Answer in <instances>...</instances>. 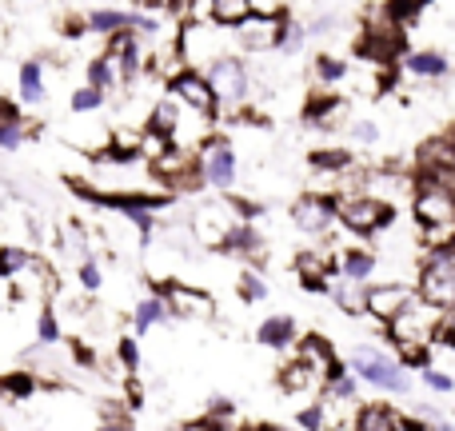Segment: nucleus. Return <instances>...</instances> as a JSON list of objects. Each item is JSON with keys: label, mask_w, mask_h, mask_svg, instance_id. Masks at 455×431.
Listing matches in <instances>:
<instances>
[{"label": "nucleus", "mask_w": 455, "mask_h": 431, "mask_svg": "<svg viewBox=\"0 0 455 431\" xmlns=\"http://www.w3.org/2000/svg\"><path fill=\"white\" fill-rule=\"evenodd\" d=\"M440 323H443V307L419 299V291H416V299L392 323H384V328H387V339L395 344V352L403 355V363L424 371V368H432V339L440 336Z\"/></svg>", "instance_id": "nucleus-1"}, {"label": "nucleus", "mask_w": 455, "mask_h": 431, "mask_svg": "<svg viewBox=\"0 0 455 431\" xmlns=\"http://www.w3.org/2000/svg\"><path fill=\"white\" fill-rule=\"evenodd\" d=\"M411 212H416L419 240L427 248H443V243L455 240V188L419 180V188L411 192Z\"/></svg>", "instance_id": "nucleus-2"}, {"label": "nucleus", "mask_w": 455, "mask_h": 431, "mask_svg": "<svg viewBox=\"0 0 455 431\" xmlns=\"http://www.w3.org/2000/svg\"><path fill=\"white\" fill-rule=\"evenodd\" d=\"M416 280H419L416 283L419 299H427V304H435V307L448 312V307L455 304V248L451 243H443V248H427Z\"/></svg>", "instance_id": "nucleus-3"}, {"label": "nucleus", "mask_w": 455, "mask_h": 431, "mask_svg": "<svg viewBox=\"0 0 455 431\" xmlns=\"http://www.w3.org/2000/svg\"><path fill=\"white\" fill-rule=\"evenodd\" d=\"M336 208H339V224L355 235H376L384 227H392L395 219V208L387 200L371 196V192H344V196H336Z\"/></svg>", "instance_id": "nucleus-4"}, {"label": "nucleus", "mask_w": 455, "mask_h": 431, "mask_svg": "<svg viewBox=\"0 0 455 431\" xmlns=\"http://www.w3.org/2000/svg\"><path fill=\"white\" fill-rule=\"evenodd\" d=\"M347 371H352L355 379H363V384L379 387V392H395V395L411 392V379H408V371H403V363H395L384 347H360V352L352 355V363H347Z\"/></svg>", "instance_id": "nucleus-5"}, {"label": "nucleus", "mask_w": 455, "mask_h": 431, "mask_svg": "<svg viewBox=\"0 0 455 431\" xmlns=\"http://www.w3.org/2000/svg\"><path fill=\"white\" fill-rule=\"evenodd\" d=\"M232 28H224V24L216 20H188L180 32V56L188 60V68H196V64H212L220 60V56H232L228 52V44H232Z\"/></svg>", "instance_id": "nucleus-6"}, {"label": "nucleus", "mask_w": 455, "mask_h": 431, "mask_svg": "<svg viewBox=\"0 0 455 431\" xmlns=\"http://www.w3.org/2000/svg\"><path fill=\"white\" fill-rule=\"evenodd\" d=\"M204 76H208V84H212L216 100H220L224 108H240L251 92V76H248L240 56H220V60H212L204 68Z\"/></svg>", "instance_id": "nucleus-7"}, {"label": "nucleus", "mask_w": 455, "mask_h": 431, "mask_svg": "<svg viewBox=\"0 0 455 431\" xmlns=\"http://www.w3.org/2000/svg\"><path fill=\"white\" fill-rule=\"evenodd\" d=\"M168 92L176 96V100L184 104V108L200 112V116H216V108H220V100H216L212 84H208V76L200 68H180L168 76Z\"/></svg>", "instance_id": "nucleus-8"}, {"label": "nucleus", "mask_w": 455, "mask_h": 431, "mask_svg": "<svg viewBox=\"0 0 455 431\" xmlns=\"http://www.w3.org/2000/svg\"><path fill=\"white\" fill-rule=\"evenodd\" d=\"M196 160H200V176H204V184H212V188H220V192H232L235 152L224 136H208V140L196 148Z\"/></svg>", "instance_id": "nucleus-9"}, {"label": "nucleus", "mask_w": 455, "mask_h": 431, "mask_svg": "<svg viewBox=\"0 0 455 431\" xmlns=\"http://www.w3.org/2000/svg\"><path fill=\"white\" fill-rule=\"evenodd\" d=\"M291 224L304 235H328L331 227L339 224V208L336 196H323V192H307L291 204Z\"/></svg>", "instance_id": "nucleus-10"}, {"label": "nucleus", "mask_w": 455, "mask_h": 431, "mask_svg": "<svg viewBox=\"0 0 455 431\" xmlns=\"http://www.w3.org/2000/svg\"><path fill=\"white\" fill-rule=\"evenodd\" d=\"M156 296L168 304V315H180V320H208L216 312V299L208 291L192 288L184 280H168L156 288Z\"/></svg>", "instance_id": "nucleus-11"}, {"label": "nucleus", "mask_w": 455, "mask_h": 431, "mask_svg": "<svg viewBox=\"0 0 455 431\" xmlns=\"http://www.w3.org/2000/svg\"><path fill=\"white\" fill-rule=\"evenodd\" d=\"M232 36H235V48H243V52H272L283 40V16L251 12L243 24H235Z\"/></svg>", "instance_id": "nucleus-12"}, {"label": "nucleus", "mask_w": 455, "mask_h": 431, "mask_svg": "<svg viewBox=\"0 0 455 431\" xmlns=\"http://www.w3.org/2000/svg\"><path fill=\"white\" fill-rule=\"evenodd\" d=\"M416 299V288L403 280H384V283H368V299H363V312L379 323H392L403 307Z\"/></svg>", "instance_id": "nucleus-13"}, {"label": "nucleus", "mask_w": 455, "mask_h": 431, "mask_svg": "<svg viewBox=\"0 0 455 431\" xmlns=\"http://www.w3.org/2000/svg\"><path fill=\"white\" fill-rule=\"evenodd\" d=\"M291 264H296L299 283H304L307 291H323V296H328V291H331V280H336V275H339L336 259H331L323 248H299Z\"/></svg>", "instance_id": "nucleus-14"}, {"label": "nucleus", "mask_w": 455, "mask_h": 431, "mask_svg": "<svg viewBox=\"0 0 455 431\" xmlns=\"http://www.w3.org/2000/svg\"><path fill=\"white\" fill-rule=\"evenodd\" d=\"M216 248L224 251V256H240V259H251V264H259L264 259V240H259V232L248 224V219H235L232 227L220 235V243Z\"/></svg>", "instance_id": "nucleus-15"}, {"label": "nucleus", "mask_w": 455, "mask_h": 431, "mask_svg": "<svg viewBox=\"0 0 455 431\" xmlns=\"http://www.w3.org/2000/svg\"><path fill=\"white\" fill-rule=\"evenodd\" d=\"M347 116V104L339 100V96H331V92H312V100H307V112H304V120L312 128H339V120Z\"/></svg>", "instance_id": "nucleus-16"}, {"label": "nucleus", "mask_w": 455, "mask_h": 431, "mask_svg": "<svg viewBox=\"0 0 455 431\" xmlns=\"http://www.w3.org/2000/svg\"><path fill=\"white\" fill-rule=\"evenodd\" d=\"M296 331L299 328H296V320H291V315L275 312V315H267V320L256 328V344L272 347V352H283V347L296 344Z\"/></svg>", "instance_id": "nucleus-17"}, {"label": "nucleus", "mask_w": 455, "mask_h": 431, "mask_svg": "<svg viewBox=\"0 0 455 431\" xmlns=\"http://www.w3.org/2000/svg\"><path fill=\"white\" fill-rule=\"evenodd\" d=\"M323 379H320V371L312 368L307 360H299V355H291L288 363L280 368V387L288 395H304V392H315Z\"/></svg>", "instance_id": "nucleus-18"}, {"label": "nucleus", "mask_w": 455, "mask_h": 431, "mask_svg": "<svg viewBox=\"0 0 455 431\" xmlns=\"http://www.w3.org/2000/svg\"><path fill=\"white\" fill-rule=\"evenodd\" d=\"M376 272H379V256H376V251H368V248H344V251H339V275H344V280L368 283Z\"/></svg>", "instance_id": "nucleus-19"}, {"label": "nucleus", "mask_w": 455, "mask_h": 431, "mask_svg": "<svg viewBox=\"0 0 455 431\" xmlns=\"http://www.w3.org/2000/svg\"><path fill=\"white\" fill-rule=\"evenodd\" d=\"M403 68H408V76H416V80H443L451 72V60L443 52L424 48V52H408V56H403Z\"/></svg>", "instance_id": "nucleus-20"}, {"label": "nucleus", "mask_w": 455, "mask_h": 431, "mask_svg": "<svg viewBox=\"0 0 455 431\" xmlns=\"http://www.w3.org/2000/svg\"><path fill=\"white\" fill-rule=\"evenodd\" d=\"M352 431H400V411L387 403H363L352 416Z\"/></svg>", "instance_id": "nucleus-21"}, {"label": "nucleus", "mask_w": 455, "mask_h": 431, "mask_svg": "<svg viewBox=\"0 0 455 431\" xmlns=\"http://www.w3.org/2000/svg\"><path fill=\"white\" fill-rule=\"evenodd\" d=\"M251 12H256V4H251V0H208V20L224 24V28L243 24Z\"/></svg>", "instance_id": "nucleus-22"}, {"label": "nucleus", "mask_w": 455, "mask_h": 431, "mask_svg": "<svg viewBox=\"0 0 455 431\" xmlns=\"http://www.w3.org/2000/svg\"><path fill=\"white\" fill-rule=\"evenodd\" d=\"M16 88H20V100L24 104H40V100H44V64H40V60H24L20 64V76H16Z\"/></svg>", "instance_id": "nucleus-23"}, {"label": "nucleus", "mask_w": 455, "mask_h": 431, "mask_svg": "<svg viewBox=\"0 0 455 431\" xmlns=\"http://www.w3.org/2000/svg\"><path fill=\"white\" fill-rule=\"evenodd\" d=\"M164 320H168V304H164L160 296H148V299H140V304L132 307V328H136V336H144V331L160 328Z\"/></svg>", "instance_id": "nucleus-24"}, {"label": "nucleus", "mask_w": 455, "mask_h": 431, "mask_svg": "<svg viewBox=\"0 0 455 431\" xmlns=\"http://www.w3.org/2000/svg\"><path fill=\"white\" fill-rule=\"evenodd\" d=\"M331 299H336L344 312H363V299H368V283H355V280H344V275H336L331 280V291H328Z\"/></svg>", "instance_id": "nucleus-25"}, {"label": "nucleus", "mask_w": 455, "mask_h": 431, "mask_svg": "<svg viewBox=\"0 0 455 431\" xmlns=\"http://www.w3.org/2000/svg\"><path fill=\"white\" fill-rule=\"evenodd\" d=\"M307 160H312L315 172H331V176H347L355 164V156L347 148H315Z\"/></svg>", "instance_id": "nucleus-26"}, {"label": "nucleus", "mask_w": 455, "mask_h": 431, "mask_svg": "<svg viewBox=\"0 0 455 431\" xmlns=\"http://www.w3.org/2000/svg\"><path fill=\"white\" fill-rule=\"evenodd\" d=\"M299 360H307V363H312V368L315 371H320V379L323 376H328V368H336V355H331V347H328V339H320V336H307L304 339V344H299Z\"/></svg>", "instance_id": "nucleus-27"}, {"label": "nucleus", "mask_w": 455, "mask_h": 431, "mask_svg": "<svg viewBox=\"0 0 455 431\" xmlns=\"http://www.w3.org/2000/svg\"><path fill=\"white\" fill-rule=\"evenodd\" d=\"M128 24H132V16L120 12V8H96V12L88 16V32H100V36H116Z\"/></svg>", "instance_id": "nucleus-28"}, {"label": "nucleus", "mask_w": 455, "mask_h": 431, "mask_svg": "<svg viewBox=\"0 0 455 431\" xmlns=\"http://www.w3.org/2000/svg\"><path fill=\"white\" fill-rule=\"evenodd\" d=\"M120 80H124V76H120V68L108 60V56H92V60H88V84L100 88L104 96H108L112 88L120 84Z\"/></svg>", "instance_id": "nucleus-29"}, {"label": "nucleus", "mask_w": 455, "mask_h": 431, "mask_svg": "<svg viewBox=\"0 0 455 431\" xmlns=\"http://www.w3.org/2000/svg\"><path fill=\"white\" fill-rule=\"evenodd\" d=\"M32 136H36V128H32L24 116L0 120V148H4V152H16L24 140H32Z\"/></svg>", "instance_id": "nucleus-30"}, {"label": "nucleus", "mask_w": 455, "mask_h": 431, "mask_svg": "<svg viewBox=\"0 0 455 431\" xmlns=\"http://www.w3.org/2000/svg\"><path fill=\"white\" fill-rule=\"evenodd\" d=\"M312 72H315V80H320V84H339V80H347V64L339 60V56H331V52H320L312 60Z\"/></svg>", "instance_id": "nucleus-31"}, {"label": "nucleus", "mask_w": 455, "mask_h": 431, "mask_svg": "<svg viewBox=\"0 0 455 431\" xmlns=\"http://www.w3.org/2000/svg\"><path fill=\"white\" fill-rule=\"evenodd\" d=\"M100 431H136L132 427V411H128L124 403H116V400L100 403Z\"/></svg>", "instance_id": "nucleus-32"}, {"label": "nucleus", "mask_w": 455, "mask_h": 431, "mask_svg": "<svg viewBox=\"0 0 455 431\" xmlns=\"http://www.w3.org/2000/svg\"><path fill=\"white\" fill-rule=\"evenodd\" d=\"M28 264H32V256L24 248H12V243L0 248V280H12V275L28 272Z\"/></svg>", "instance_id": "nucleus-33"}, {"label": "nucleus", "mask_w": 455, "mask_h": 431, "mask_svg": "<svg viewBox=\"0 0 455 431\" xmlns=\"http://www.w3.org/2000/svg\"><path fill=\"white\" fill-rule=\"evenodd\" d=\"M104 100H108V96L100 92V88H92V84H84V88H76V92H72V112H76V116H88V112H100L104 108Z\"/></svg>", "instance_id": "nucleus-34"}, {"label": "nucleus", "mask_w": 455, "mask_h": 431, "mask_svg": "<svg viewBox=\"0 0 455 431\" xmlns=\"http://www.w3.org/2000/svg\"><path fill=\"white\" fill-rule=\"evenodd\" d=\"M32 392H36V376H28V371H12V376L0 379V395H12V400H28Z\"/></svg>", "instance_id": "nucleus-35"}, {"label": "nucleus", "mask_w": 455, "mask_h": 431, "mask_svg": "<svg viewBox=\"0 0 455 431\" xmlns=\"http://www.w3.org/2000/svg\"><path fill=\"white\" fill-rule=\"evenodd\" d=\"M240 296L248 299V304H259V299H267V283H264V275H259L256 267H248V272L240 275Z\"/></svg>", "instance_id": "nucleus-36"}, {"label": "nucleus", "mask_w": 455, "mask_h": 431, "mask_svg": "<svg viewBox=\"0 0 455 431\" xmlns=\"http://www.w3.org/2000/svg\"><path fill=\"white\" fill-rule=\"evenodd\" d=\"M116 360H120V368H124V376H136V368H140V347H136L132 336H124L116 344Z\"/></svg>", "instance_id": "nucleus-37"}, {"label": "nucleus", "mask_w": 455, "mask_h": 431, "mask_svg": "<svg viewBox=\"0 0 455 431\" xmlns=\"http://www.w3.org/2000/svg\"><path fill=\"white\" fill-rule=\"evenodd\" d=\"M36 344H60V323H56V315L48 307L36 315Z\"/></svg>", "instance_id": "nucleus-38"}, {"label": "nucleus", "mask_w": 455, "mask_h": 431, "mask_svg": "<svg viewBox=\"0 0 455 431\" xmlns=\"http://www.w3.org/2000/svg\"><path fill=\"white\" fill-rule=\"evenodd\" d=\"M100 283H104L100 264H96V259H84V264H80V288H84V291H100Z\"/></svg>", "instance_id": "nucleus-39"}, {"label": "nucleus", "mask_w": 455, "mask_h": 431, "mask_svg": "<svg viewBox=\"0 0 455 431\" xmlns=\"http://www.w3.org/2000/svg\"><path fill=\"white\" fill-rule=\"evenodd\" d=\"M307 40V28L304 24H296V20H283V40H280V48H288V52H296L299 44Z\"/></svg>", "instance_id": "nucleus-40"}, {"label": "nucleus", "mask_w": 455, "mask_h": 431, "mask_svg": "<svg viewBox=\"0 0 455 431\" xmlns=\"http://www.w3.org/2000/svg\"><path fill=\"white\" fill-rule=\"evenodd\" d=\"M419 379H424L432 392H451V387H455V379L448 376V371H440V368H424V371H419Z\"/></svg>", "instance_id": "nucleus-41"}, {"label": "nucleus", "mask_w": 455, "mask_h": 431, "mask_svg": "<svg viewBox=\"0 0 455 431\" xmlns=\"http://www.w3.org/2000/svg\"><path fill=\"white\" fill-rule=\"evenodd\" d=\"M296 424L304 427V431H328V427H323V408H320V403H312V408L299 411Z\"/></svg>", "instance_id": "nucleus-42"}, {"label": "nucleus", "mask_w": 455, "mask_h": 431, "mask_svg": "<svg viewBox=\"0 0 455 431\" xmlns=\"http://www.w3.org/2000/svg\"><path fill=\"white\" fill-rule=\"evenodd\" d=\"M352 136H355L360 144H376V140H379V128L371 124V120H355V124H352Z\"/></svg>", "instance_id": "nucleus-43"}, {"label": "nucleus", "mask_w": 455, "mask_h": 431, "mask_svg": "<svg viewBox=\"0 0 455 431\" xmlns=\"http://www.w3.org/2000/svg\"><path fill=\"white\" fill-rule=\"evenodd\" d=\"M440 339L448 347H455V304L448 307V312H443V323H440Z\"/></svg>", "instance_id": "nucleus-44"}, {"label": "nucleus", "mask_w": 455, "mask_h": 431, "mask_svg": "<svg viewBox=\"0 0 455 431\" xmlns=\"http://www.w3.org/2000/svg\"><path fill=\"white\" fill-rule=\"evenodd\" d=\"M60 28H64V36H68V40H76V36H84V32H88V20H80V16H68Z\"/></svg>", "instance_id": "nucleus-45"}, {"label": "nucleus", "mask_w": 455, "mask_h": 431, "mask_svg": "<svg viewBox=\"0 0 455 431\" xmlns=\"http://www.w3.org/2000/svg\"><path fill=\"white\" fill-rule=\"evenodd\" d=\"M140 403H144V392H140V384H136V379H128V408H140Z\"/></svg>", "instance_id": "nucleus-46"}, {"label": "nucleus", "mask_w": 455, "mask_h": 431, "mask_svg": "<svg viewBox=\"0 0 455 431\" xmlns=\"http://www.w3.org/2000/svg\"><path fill=\"white\" fill-rule=\"evenodd\" d=\"M400 431H432L424 424V419H416V416H400Z\"/></svg>", "instance_id": "nucleus-47"}, {"label": "nucleus", "mask_w": 455, "mask_h": 431, "mask_svg": "<svg viewBox=\"0 0 455 431\" xmlns=\"http://www.w3.org/2000/svg\"><path fill=\"white\" fill-rule=\"evenodd\" d=\"M251 4H256V12H272V16H280L283 0H251Z\"/></svg>", "instance_id": "nucleus-48"}, {"label": "nucleus", "mask_w": 455, "mask_h": 431, "mask_svg": "<svg viewBox=\"0 0 455 431\" xmlns=\"http://www.w3.org/2000/svg\"><path fill=\"white\" fill-rule=\"evenodd\" d=\"M132 4H140L144 12H160V8H168L172 0H132Z\"/></svg>", "instance_id": "nucleus-49"}, {"label": "nucleus", "mask_w": 455, "mask_h": 431, "mask_svg": "<svg viewBox=\"0 0 455 431\" xmlns=\"http://www.w3.org/2000/svg\"><path fill=\"white\" fill-rule=\"evenodd\" d=\"M448 144H451V152H455V128H451V132H448Z\"/></svg>", "instance_id": "nucleus-50"}, {"label": "nucleus", "mask_w": 455, "mask_h": 431, "mask_svg": "<svg viewBox=\"0 0 455 431\" xmlns=\"http://www.w3.org/2000/svg\"><path fill=\"white\" fill-rule=\"evenodd\" d=\"M408 4H416V8H424V4H427V0H408Z\"/></svg>", "instance_id": "nucleus-51"}, {"label": "nucleus", "mask_w": 455, "mask_h": 431, "mask_svg": "<svg viewBox=\"0 0 455 431\" xmlns=\"http://www.w3.org/2000/svg\"><path fill=\"white\" fill-rule=\"evenodd\" d=\"M451 248H455V240H451Z\"/></svg>", "instance_id": "nucleus-52"}]
</instances>
